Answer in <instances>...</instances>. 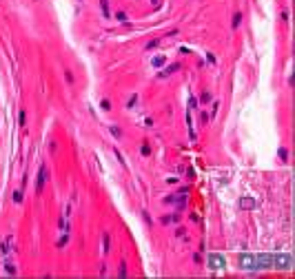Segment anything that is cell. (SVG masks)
<instances>
[{
  "label": "cell",
  "mask_w": 295,
  "mask_h": 279,
  "mask_svg": "<svg viewBox=\"0 0 295 279\" xmlns=\"http://www.w3.org/2000/svg\"><path fill=\"white\" fill-rule=\"evenodd\" d=\"M178 69H180V64H178V62H173V64H169V67H166V69H164V71L160 73V78H166V75H171V73H175Z\"/></svg>",
  "instance_id": "obj_2"
},
{
  "label": "cell",
  "mask_w": 295,
  "mask_h": 279,
  "mask_svg": "<svg viewBox=\"0 0 295 279\" xmlns=\"http://www.w3.org/2000/svg\"><path fill=\"white\" fill-rule=\"evenodd\" d=\"M100 104H102V109H104V111H109V109H111V102H109V100H102Z\"/></svg>",
  "instance_id": "obj_14"
},
{
  "label": "cell",
  "mask_w": 295,
  "mask_h": 279,
  "mask_svg": "<svg viewBox=\"0 0 295 279\" xmlns=\"http://www.w3.org/2000/svg\"><path fill=\"white\" fill-rule=\"evenodd\" d=\"M13 202H16V204H20V202H22V193H20V191L13 193Z\"/></svg>",
  "instance_id": "obj_11"
},
{
  "label": "cell",
  "mask_w": 295,
  "mask_h": 279,
  "mask_svg": "<svg viewBox=\"0 0 295 279\" xmlns=\"http://www.w3.org/2000/svg\"><path fill=\"white\" fill-rule=\"evenodd\" d=\"M280 157H282V160L288 157V151H286V148H280Z\"/></svg>",
  "instance_id": "obj_18"
},
{
  "label": "cell",
  "mask_w": 295,
  "mask_h": 279,
  "mask_svg": "<svg viewBox=\"0 0 295 279\" xmlns=\"http://www.w3.org/2000/svg\"><path fill=\"white\" fill-rule=\"evenodd\" d=\"M47 177H49V171H47V166L42 164V166H40V171H38V180H36V193H42Z\"/></svg>",
  "instance_id": "obj_1"
},
{
  "label": "cell",
  "mask_w": 295,
  "mask_h": 279,
  "mask_svg": "<svg viewBox=\"0 0 295 279\" xmlns=\"http://www.w3.org/2000/svg\"><path fill=\"white\" fill-rule=\"evenodd\" d=\"M240 22H242V11H235V13H233V22H231V27H233V29H237V27H240Z\"/></svg>",
  "instance_id": "obj_4"
},
{
  "label": "cell",
  "mask_w": 295,
  "mask_h": 279,
  "mask_svg": "<svg viewBox=\"0 0 295 279\" xmlns=\"http://www.w3.org/2000/svg\"><path fill=\"white\" fill-rule=\"evenodd\" d=\"M115 18H118L120 22H127V13H125V11H115Z\"/></svg>",
  "instance_id": "obj_8"
},
{
  "label": "cell",
  "mask_w": 295,
  "mask_h": 279,
  "mask_svg": "<svg viewBox=\"0 0 295 279\" xmlns=\"http://www.w3.org/2000/svg\"><path fill=\"white\" fill-rule=\"evenodd\" d=\"M158 44H160V40H151V42H149V44H146V49H155V47H158Z\"/></svg>",
  "instance_id": "obj_15"
},
{
  "label": "cell",
  "mask_w": 295,
  "mask_h": 279,
  "mask_svg": "<svg viewBox=\"0 0 295 279\" xmlns=\"http://www.w3.org/2000/svg\"><path fill=\"white\" fill-rule=\"evenodd\" d=\"M175 233H178V237H182V235L186 233V228H184V226H180V228H178V231H175Z\"/></svg>",
  "instance_id": "obj_21"
},
{
  "label": "cell",
  "mask_w": 295,
  "mask_h": 279,
  "mask_svg": "<svg viewBox=\"0 0 295 279\" xmlns=\"http://www.w3.org/2000/svg\"><path fill=\"white\" fill-rule=\"evenodd\" d=\"M102 242H104V244H102L104 252H109V248H111V237H109V233H104V235H102Z\"/></svg>",
  "instance_id": "obj_5"
},
{
  "label": "cell",
  "mask_w": 295,
  "mask_h": 279,
  "mask_svg": "<svg viewBox=\"0 0 295 279\" xmlns=\"http://www.w3.org/2000/svg\"><path fill=\"white\" fill-rule=\"evenodd\" d=\"M67 242H69V237H67V235H64V237H60V239H58V248H62Z\"/></svg>",
  "instance_id": "obj_13"
},
{
  "label": "cell",
  "mask_w": 295,
  "mask_h": 279,
  "mask_svg": "<svg viewBox=\"0 0 295 279\" xmlns=\"http://www.w3.org/2000/svg\"><path fill=\"white\" fill-rule=\"evenodd\" d=\"M153 64H155V67H160V64H164V56H158V58L153 60Z\"/></svg>",
  "instance_id": "obj_12"
},
{
  "label": "cell",
  "mask_w": 295,
  "mask_h": 279,
  "mask_svg": "<svg viewBox=\"0 0 295 279\" xmlns=\"http://www.w3.org/2000/svg\"><path fill=\"white\" fill-rule=\"evenodd\" d=\"M171 222H173V224H178V222H180V213H173V215H164V217H162V224H171Z\"/></svg>",
  "instance_id": "obj_3"
},
{
  "label": "cell",
  "mask_w": 295,
  "mask_h": 279,
  "mask_svg": "<svg viewBox=\"0 0 295 279\" xmlns=\"http://www.w3.org/2000/svg\"><path fill=\"white\" fill-rule=\"evenodd\" d=\"M151 2H153V5H158V0H151Z\"/></svg>",
  "instance_id": "obj_25"
},
{
  "label": "cell",
  "mask_w": 295,
  "mask_h": 279,
  "mask_svg": "<svg viewBox=\"0 0 295 279\" xmlns=\"http://www.w3.org/2000/svg\"><path fill=\"white\" fill-rule=\"evenodd\" d=\"M111 133H113L115 137H122V129H120V126H111Z\"/></svg>",
  "instance_id": "obj_9"
},
{
  "label": "cell",
  "mask_w": 295,
  "mask_h": 279,
  "mask_svg": "<svg viewBox=\"0 0 295 279\" xmlns=\"http://www.w3.org/2000/svg\"><path fill=\"white\" fill-rule=\"evenodd\" d=\"M142 155H151V148H149V142L142 144Z\"/></svg>",
  "instance_id": "obj_10"
},
{
  "label": "cell",
  "mask_w": 295,
  "mask_h": 279,
  "mask_svg": "<svg viewBox=\"0 0 295 279\" xmlns=\"http://www.w3.org/2000/svg\"><path fill=\"white\" fill-rule=\"evenodd\" d=\"M200 120H202V124H206V122H209V115H206V113H202V115H200Z\"/></svg>",
  "instance_id": "obj_24"
},
{
  "label": "cell",
  "mask_w": 295,
  "mask_h": 279,
  "mask_svg": "<svg viewBox=\"0 0 295 279\" xmlns=\"http://www.w3.org/2000/svg\"><path fill=\"white\" fill-rule=\"evenodd\" d=\"M193 262L195 264H202V255H200V252H195V255H193Z\"/></svg>",
  "instance_id": "obj_16"
},
{
  "label": "cell",
  "mask_w": 295,
  "mask_h": 279,
  "mask_svg": "<svg viewBox=\"0 0 295 279\" xmlns=\"http://www.w3.org/2000/svg\"><path fill=\"white\" fill-rule=\"evenodd\" d=\"M135 102H138V95H131V100H129V107H133Z\"/></svg>",
  "instance_id": "obj_23"
},
{
  "label": "cell",
  "mask_w": 295,
  "mask_h": 279,
  "mask_svg": "<svg viewBox=\"0 0 295 279\" xmlns=\"http://www.w3.org/2000/svg\"><path fill=\"white\" fill-rule=\"evenodd\" d=\"M120 275H122V277H125V275H127V264H125V262H122V264H120Z\"/></svg>",
  "instance_id": "obj_17"
},
{
  "label": "cell",
  "mask_w": 295,
  "mask_h": 279,
  "mask_svg": "<svg viewBox=\"0 0 295 279\" xmlns=\"http://www.w3.org/2000/svg\"><path fill=\"white\" fill-rule=\"evenodd\" d=\"M100 7H102V16L109 18V16H111V13H109V2H107V0H100Z\"/></svg>",
  "instance_id": "obj_6"
},
{
  "label": "cell",
  "mask_w": 295,
  "mask_h": 279,
  "mask_svg": "<svg viewBox=\"0 0 295 279\" xmlns=\"http://www.w3.org/2000/svg\"><path fill=\"white\" fill-rule=\"evenodd\" d=\"M64 75H67V82H73V73H71V71H69V69H67V71H64Z\"/></svg>",
  "instance_id": "obj_19"
},
{
  "label": "cell",
  "mask_w": 295,
  "mask_h": 279,
  "mask_svg": "<svg viewBox=\"0 0 295 279\" xmlns=\"http://www.w3.org/2000/svg\"><path fill=\"white\" fill-rule=\"evenodd\" d=\"M24 122H27V113L20 111V124H24Z\"/></svg>",
  "instance_id": "obj_20"
},
{
  "label": "cell",
  "mask_w": 295,
  "mask_h": 279,
  "mask_svg": "<svg viewBox=\"0 0 295 279\" xmlns=\"http://www.w3.org/2000/svg\"><path fill=\"white\" fill-rule=\"evenodd\" d=\"M200 102H202V104L211 102V93H209V91H202V95H200Z\"/></svg>",
  "instance_id": "obj_7"
},
{
  "label": "cell",
  "mask_w": 295,
  "mask_h": 279,
  "mask_svg": "<svg viewBox=\"0 0 295 279\" xmlns=\"http://www.w3.org/2000/svg\"><path fill=\"white\" fill-rule=\"evenodd\" d=\"M5 270H7V272H11V275H13V272H16V268H13V266H11V264H7V266H5Z\"/></svg>",
  "instance_id": "obj_22"
}]
</instances>
